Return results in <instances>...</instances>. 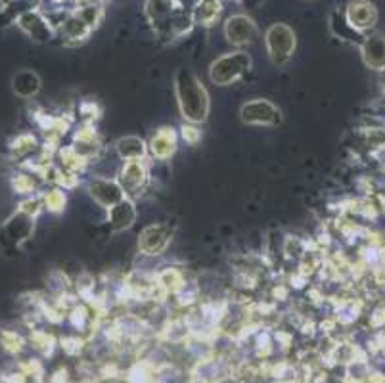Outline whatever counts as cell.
<instances>
[{
	"label": "cell",
	"instance_id": "obj_1",
	"mask_svg": "<svg viewBox=\"0 0 385 383\" xmlns=\"http://www.w3.org/2000/svg\"><path fill=\"white\" fill-rule=\"evenodd\" d=\"M267 42H269V50L274 60H284L290 56V52L295 46V37L291 33L290 27H286L282 23L272 25L267 33Z\"/></svg>",
	"mask_w": 385,
	"mask_h": 383
},
{
	"label": "cell",
	"instance_id": "obj_5",
	"mask_svg": "<svg viewBox=\"0 0 385 383\" xmlns=\"http://www.w3.org/2000/svg\"><path fill=\"white\" fill-rule=\"evenodd\" d=\"M365 58L366 62L374 68H384L385 65V39L384 37H372L365 44Z\"/></svg>",
	"mask_w": 385,
	"mask_h": 383
},
{
	"label": "cell",
	"instance_id": "obj_2",
	"mask_svg": "<svg viewBox=\"0 0 385 383\" xmlns=\"http://www.w3.org/2000/svg\"><path fill=\"white\" fill-rule=\"evenodd\" d=\"M245 65H250V58H248V56L236 54L228 56V58H223V60H219V62L213 65V79L221 82L230 81V79H234Z\"/></svg>",
	"mask_w": 385,
	"mask_h": 383
},
{
	"label": "cell",
	"instance_id": "obj_3",
	"mask_svg": "<svg viewBox=\"0 0 385 383\" xmlns=\"http://www.w3.org/2000/svg\"><path fill=\"white\" fill-rule=\"evenodd\" d=\"M349 23H351L353 27L357 29H365V27H372L374 25V21H376V8L370 2H365V0H357V2H351L349 4Z\"/></svg>",
	"mask_w": 385,
	"mask_h": 383
},
{
	"label": "cell",
	"instance_id": "obj_4",
	"mask_svg": "<svg viewBox=\"0 0 385 383\" xmlns=\"http://www.w3.org/2000/svg\"><path fill=\"white\" fill-rule=\"evenodd\" d=\"M226 34L232 42H245L251 41V37L255 34V25L250 18L245 15H234L230 18L226 25Z\"/></svg>",
	"mask_w": 385,
	"mask_h": 383
}]
</instances>
